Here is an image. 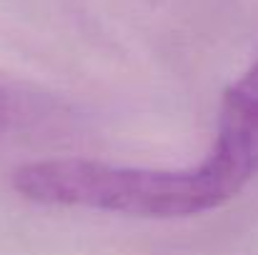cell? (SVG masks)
I'll list each match as a JSON object with an SVG mask.
<instances>
[{
    "label": "cell",
    "mask_w": 258,
    "mask_h": 255,
    "mask_svg": "<svg viewBox=\"0 0 258 255\" xmlns=\"http://www.w3.org/2000/svg\"><path fill=\"white\" fill-rule=\"evenodd\" d=\"M13 190L40 205L90 208L131 218H193L226 205L236 185L208 155L183 170L118 168L83 158L25 163L13 170Z\"/></svg>",
    "instance_id": "1"
},
{
    "label": "cell",
    "mask_w": 258,
    "mask_h": 255,
    "mask_svg": "<svg viewBox=\"0 0 258 255\" xmlns=\"http://www.w3.org/2000/svg\"><path fill=\"white\" fill-rule=\"evenodd\" d=\"M211 155L226 165L238 185L258 173V60L226 88L218 118V138Z\"/></svg>",
    "instance_id": "2"
},
{
    "label": "cell",
    "mask_w": 258,
    "mask_h": 255,
    "mask_svg": "<svg viewBox=\"0 0 258 255\" xmlns=\"http://www.w3.org/2000/svg\"><path fill=\"white\" fill-rule=\"evenodd\" d=\"M8 115H10V100H8V95L0 90V123H3Z\"/></svg>",
    "instance_id": "3"
}]
</instances>
